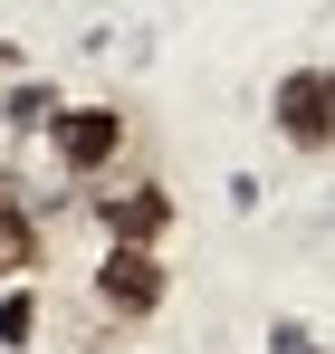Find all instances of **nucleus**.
Returning <instances> with one entry per match:
<instances>
[{"mask_svg": "<svg viewBox=\"0 0 335 354\" xmlns=\"http://www.w3.org/2000/svg\"><path fill=\"white\" fill-rule=\"evenodd\" d=\"M163 288H172L163 249H144V239H106V259H96V306H106L115 326H144V316L163 306Z\"/></svg>", "mask_w": 335, "mask_h": 354, "instance_id": "f257e3e1", "label": "nucleus"}, {"mask_svg": "<svg viewBox=\"0 0 335 354\" xmlns=\"http://www.w3.org/2000/svg\"><path fill=\"white\" fill-rule=\"evenodd\" d=\"M48 144H57V173H77V182H106V163L125 153V106H67Z\"/></svg>", "mask_w": 335, "mask_h": 354, "instance_id": "f03ea898", "label": "nucleus"}, {"mask_svg": "<svg viewBox=\"0 0 335 354\" xmlns=\"http://www.w3.org/2000/svg\"><path fill=\"white\" fill-rule=\"evenodd\" d=\"M278 134L297 153H326L335 144V67H287L278 77Z\"/></svg>", "mask_w": 335, "mask_h": 354, "instance_id": "7ed1b4c3", "label": "nucleus"}, {"mask_svg": "<svg viewBox=\"0 0 335 354\" xmlns=\"http://www.w3.org/2000/svg\"><path fill=\"white\" fill-rule=\"evenodd\" d=\"M96 230H106V239H144V249H163V230H172V192H163V182L96 192Z\"/></svg>", "mask_w": 335, "mask_h": 354, "instance_id": "20e7f679", "label": "nucleus"}, {"mask_svg": "<svg viewBox=\"0 0 335 354\" xmlns=\"http://www.w3.org/2000/svg\"><path fill=\"white\" fill-rule=\"evenodd\" d=\"M39 249H48V239H39V211H29L19 192H0V288H10V278H29V268H39Z\"/></svg>", "mask_w": 335, "mask_h": 354, "instance_id": "39448f33", "label": "nucleus"}, {"mask_svg": "<svg viewBox=\"0 0 335 354\" xmlns=\"http://www.w3.org/2000/svg\"><path fill=\"white\" fill-rule=\"evenodd\" d=\"M57 115H67V106H57V86H48V77L10 86V106H0V124H19V134H57Z\"/></svg>", "mask_w": 335, "mask_h": 354, "instance_id": "423d86ee", "label": "nucleus"}, {"mask_svg": "<svg viewBox=\"0 0 335 354\" xmlns=\"http://www.w3.org/2000/svg\"><path fill=\"white\" fill-rule=\"evenodd\" d=\"M0 345L10 354L39 345V288H29V278H10V297H0Z\"/></svg>", "mask_w": 335, "mask_h": 354, "instance_id": "0eeeda50", "label": "nucleus"}]
</instances>
